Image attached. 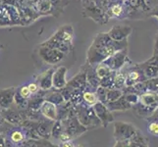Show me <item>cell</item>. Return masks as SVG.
Wrapping results in <instances>:
<instances>
[{
  "label": "cell",
  "mask_w": 158,
  "mask_h": 147,
  "mask_svg": "<svg viewBox=\"0 0 158 147\" xmlns=\"http://www.w3.org/2000/svg\"><path fill=\"white\" fill-rule=\"evenodd\" d=\"M56 36L58 39L62 42L73 47V40H74V29L71 25H65L60 27L56 31L55 34L53 35Z\"/></svg>",
  "instance_id": "13"
},
{
  "label": "cell",
  "mask_w": 158,
  "mask_h": 147,
  "mask_svg": "<svg viewBox=\"0 0 158 147\" xmlns=\"http://www.w3.org/2000/svg\"><path fill=\"white\" fill-rule=\"evenodd\" d=\"M16 88H3L0 90V107L1 109H6L11 107L14 102V96L16 93Z\"/></svg>",
  "instance_id": "16"
},
{
  "label": "cell",
  "mask_w": 158,
  "mask_h": 147,
  "mask_svg": "<svg viewBox=\"0 0 158 147\" xmlns=\"http://www.w3.org/2000/svg\"><path fill=\"white\" fill-rule=\"evenodd\" d=\"M144 85H145L146 91L156 92L158 90V77L146 79L144 80Z\"/></svg>",
  "instance_id": "32"
},
{
  "label": "cell",
  "mask_w": 158,
  "mask_h": 147,
  "mask_svg": "<svg viewBox=\"0 0 158 147\" xmlns=\"http://www.w3.org/2000/svg\"><path fill=\"white\" fill-rule=\"evenodd\" d=\"M39 54L40 58L45 63L51 64V65H55V64H58L59 62H61L64 59L65 55H66L65 53H63L60 50H57V49L47 47V46H42V45L40 46Z\"/></svg>",
  "instance_id": "7"
},
{
  "label": "cell",
  "mask_w": 158,
  "mask_h": 147,
  "mask_svg": "<svg viewBox=\"0 0 158 147\" xmlns=\"http://www.w3.org/2000/svg\"><path fill=\"white\" fill-rule=\"evenodd\" d=\"M137 128L130 123L114 122V138L116 141L129 139L137 132Z\"/></svg>",
  "instance_id": "8"
},
{
  "label": "cell",
  "mask_w": 158,
  "mask_h": 147,
  "mask_svg": "<svg viewBox=\"0 0 158 147\" xmlns=\"http://www.w3.org/2000/svg\"><path fill=\"white\" fill-rule=\"evenodd\" d=\"M148 130L151 134L158 137V121L157 120H151V122L148 124Z\"/></svg>",
  "instance_id": "37"
},
{
  "label": "cell",
  "mask_w": 158,
  "mask_h": 147,
  "mask_svg": "<svg viewBox=\"0 0 158 147\" xmlns=\"http://www.w3.org/2000/svg\"><path fill=\"white\" fill-rule=\"evenodd\" d=\"M128 48L122 49L112 54L111 56L106 58L104 61H102L104 64L110 68L112 71H118L122 69L128 61Z\"/></svg>",
  "instance_id": "6"
},
{
  "label": "cell",
  "mask_w": 158,
  "mask_h": 147,
  "mask_svg": "<svg viewBox=\"0 0 158 147\" xmlns=\"http://www.w3.org/2000/svg\"><path fill=\"white\" fill-rule=\"evenodd\" d=\"M76 116L79 122L88 129L101 127V123L95 115L92 106H88L85 104L76 105Z\"/></svg>",
  "instance_id": "2"
},
{
  "label": "cell",
  "mask_w": 158,
  "mask_h": 147,
  "mask_svg": "<svg viewBox=\"0 0 158 147\" xmlns=\"http://www.w3.org/2000/svg\"><path fill=\"white\" fill-rule=\"evenodd\" d=\"M47 92H45L44 94V100H47L53 104H55L56 106H59L63 104L65 102V99L62 95V93L60 92V90H57V89H54V90H50L48 89L46 90Z\"/></svg>",
  "instance_id": "25"
},
{
  "label": "cell",
  "mask_w": 158,
  "mask_h": 147,
  "mask_svg": "<svg viewBox=\"0 0 158 147\" xmlns=\"http://www.w3.org/2000/svg\"><path fill=\"white\" fill-rule=\"evenodd\" d=\"M66 75H67V68L65 66H60L57 69H55L52 76V88L54 89L60 90L67 84L66 80Z\"/></svg>",
  "instance_id": "11"
},
{
  "label": "cell",
  "mask_w": 158,
  "mask_h": 147,
  "mask_svg": "<svg viewBox=\"0 0 158 147\" xmlns=\"http://www.w3.org/2000/svg\"><path fill=\"white\" fill-rule=\"evenodd\" d=\"M83 102L84 104L88 105V106H94L95 103L98 101L95 94V90L91 88L90 85H89V84H86L85 88L83 90Z\"/></svg>",
  "instance_id": "23"
},
{
  "label": "cell",
  "mask_w": 158,
  "mask_h": 147,
  "mask_svg": "<svg viewBox=\"0 0 158 147\" xmlns=\"http://www.w3.org/2000/svg\"><path fill=\"white\" fill-rule=\"evenodd\" d=\"M119 1H121V2H125V3H126V2L128 1V0H119Z\"/></svg>",
  "instance_id": "42"
},
{
  "label": "cell",
  "mask_w": 158,
  "mask_h": 147,
  "mask_svg": "<svg viewBox=\"0 0 158 147\" xmlns=\"http://www.w3.org/2000/svg\"><path fill=\"white\" fill-rule=\"evenodd\" d=\"M40 112L47 120H51V121H56L57 120V106L49 101L44 100L41 103Z\"/></svg>",
  "instance_id": "17"
},
{
  "label": "cell",
  "mask_w": 158,
  "mask_h": 147,
  "mask_svg": "<svg viewBox=\"0 0 158 147\" xmlns=\"http://www.w3.org/2000/svg\"><path fill=\"white\" fill-rule=\"evenodd\" d=\"M156 94H157V95H158V90H157V91H156Z\"/></svg>",
  "instance_id": "43"
},
{
  "label": "cell",
  "mask_w": 158,
  "mask_h": 147,
  "mask_svg": "<svg viewBox=\"0 0 158 147\" xmlns=\"http://www.w3.org/2000/svg\"><path fill=\"white\" fill-rule=\"evenodd\" d=\"M155 53H158V35H157V39H156V45H155Z\"/></svg>",
  "instance_id": "41"
},
{
  "label": "cell",
  "mask_w": 158,
  "mask_h": 147,
  "mask_svg": "<svg viewBox=\"0 0 158 147\" xmlns=\"http://www.w3.org/2000/svg\"><path fill=\"white\" fill-rule=\"evenodd\" d=\"M133 29L130 26L126 25H116L110 29L107 34L113 40L122 41L128 39V36L132 34Z\"/></svg>",
  "instance_id": "10"
},
{
  "label": "cell",
  "mask_w": 158,
  "mask_h": 147,
  "mask_svg": "<svg viewBox=\"0 0 158 147\" xmlns=\"http://www.w3.org/2000/svg\"><path fill=\"white\" fill-rule=\"evenodd\" d=\"M128 48L127 39L122 41L113 40L107 32H100L92 40L86 51V62L91 66H95L115 52Z\"/></svg>",
  "instance_id": "1"
},
{
  "label": "cell",
  "mask_w": 158,
  "mask_h": 147,
  "mask_svg": "<svg viewBox=\"0 0 158 147\" xmlns=\"http://www.w3.org/2000/svg\"><path fill=\"white\" fill-rule=\"evenodd\" d=\"M149 15H150V16H155V17H157V18H158V8L154 9V10H153V12L150 13Z\"/></svg>",
  "instance_id": "40"
},
{
  "label": "cell",
  "mask_w": 158,
  "mask_h": 147,
  "mask_svg": "<svg viewBox=\"0 0 158 147\" xmlns=\"http://www.w3.org/2000/svg\"><path fill=\"white\" fill-rule=\"evenodd\" d=\"M148 145H149V140L146 138L139 129H137V132L129 138V146H135V147L143 146H143H148Z\"/></svg>",
  "instance_id": "24"
},
{
  "label": "cell",
  "mask_w": 158,
  "mask_h": 147,
  "mask_svg": "<svg viewBox=\"0 0 158 147\" xmlns=\"http://www.w3.org/2000/svg\"><path fill=\"white\" fill-rule=\"evenodd\" d=\"M86 84H88L86 83V73H85V70L84 69V67H81V72L76 75L71 80L67 81L65 88H67L71 91H73L76 89H80V88H85Z\"/></svg>",
  "instance_id": "14"
},
{
  "label": "cell",
  "mask_w": 158,
  "mask_h": 147,
  "mask_svg": "<svg viewBox=\"0 0 158 147\" xmlns=\"http://www.w3.org/2000/svg\"><path fill=\"white\" fill-rule=\"evenodd\" d=\"M50 7H51L50 0H40L39 1L40 11H48L50 10Z\"/></svg>",
  "instance_id": "38"
},
{
  "label": "cell",
  "mask_w": 158,
  "mask_h": 147,
  "mask_svg": "<svg viewBox=\"0 0 158 147\" xmlns=\"http://www.w3.org/2000/svg\"><path fill=\"white\" fill-rule=\"evenodd\" d=\"M14 101L17 104V106L22 109V110H25V109H28V104H29V99H26V98L22 97L19 92L16 90V93L14 96Z\"/></svg>",
  "instance_id": "33"
},
{
  "label": "cell",
  "mask_w": 158,
  "mask_h": 147,
  "mask_svg": "<svg viewBox=\"0 0 158 147\" xmlns=\"http://www.w3.org/2000/svg\"><path fill=\"white\" fill-rule=\"evenodd\" d=\"M114 75H115V71H112V72L100 79L99 81V85L102 88H114Z\"/></svg>",
  "instance_id": "28"
},
{
  "label": "cell",
  "mask_w": 158,
  "mask_h": 147,
  "mask_svg": "<svg viewBox=\"0 0 158 147\" xmlns=\"http://www.w3.org/2000/svg\"><path fill=\"white\" fill-rule=\"evenodd\" d=\"M94 67V71H95V73L96 75L98 76V78L101 79L103 77H105V76L109 75L111 72H112V70L109 68L106 64H104L103 62H100L98 64H96Z\"/></svg>",
  "instance_id": "29"
},
{
  "label": "cell",
  "mask_w": 158,
  "mask_h": 147,
  "mask_svg": "<svg viewBox=\"0 0 158 147\" xmlns=\"http://www.w3.org/2000/svg\"><path fill=\"white\" fill-rule=\"evenodd\" d=\"M21 16L14 5L8 3L0 4V26L21 25Z\"/></svg>",
  "instance_id": "3"
},
{
  "label": "cell",
  "mask_w": 158,
  "mask_h": 147,
  "mask_svg": "<svg viewBox=\"0 0 158 147\" xmlns=\"http://www.w3.org/2000/svg\"><path fill=\"white\" fill-rule=\"evenodd\" d=\"M86 3H84V12H86L84 14L85 16L90 17L94 21L98 22L100 24H104L109 19L106 12L102 8L98 7L96 4H94L90 0H85Z\"/></svg>",
  "instance_id": "5"
},
{
  "label": "cell",
  "mask_w": 158,
  "mask_h": 147,
  "mask_svg": "<svg viewBox=\"0 0 158 147\" xmlns=\"http://www.w3.org/2000/svg\"><path fill=\"white\" fill-rule=\"evenodd\" d=\"M0 118H1V115H0Z\"/></svg>",
  "instance_id": "44"
},
{
  "label": "cell",
  "mask_w": 158,
  "mask_h": 147,
  "mask_svg": "<svg viewBox=\"0 0 158 147\" xmlns=\"http://www.w3.org/2000/svg\"><path fill=\"white\" fill-rule=\"evenodd\" d=\"M125 86H126V73L124 72L123 69L115 71V75H114V88L123 89Z\"/></svg>",
  "instance_id": "26"
},
{
  "label": "cell",
  "mask_w": 158,
  "mask_h": 147,
  "mask_svg": "<svg viewBox=\"0 0 158 147\" xmlns=\"http://www.w3.org/2000/svg\"><path fill=\"white\" fill-rule=\"evenodd\" d=\"M145 80V76L139 65L133 67L132 69L128 70L126 72V86L134 85L135 84L144 81Z\"/></svg>",
  "instance_id": "12"
},
{
  "label": "cell",
  "mask_w": 158,
  "mask_h": 147,
  "mask_svg": "<svg viewBox=\"0 0 158 147\" xmlns=\"http://www.w3.org/2000/svg\"><path fill=\"white\" fill-rule=\"evenodd\" d=\"M29 88H30V91L31 92V94H35L36 92H39L40 90V85L37 83H31L28 84Z\"/></svg>",
  "instance_id": "39"
},
{
  "label": "cell",
  "mask_w": 158,
  "mask_h": 147,
  "mask_svg": "<svg viewBox=\"0 0 158 147\" xmlns=\"http://www.w3.org/2000/svg\"><path fill=\"white\" fill-rule=\"evenodd\" d=\"M62 132H63V127H62L61 120H56V121H54L52 129H51L50 137H53L55 140H58V138H59L60 135H61Z\"/></svg>",
  "instance_id": "31"
},
{
  "label": "cell",
  "mask_w": 158,
  "mask_h": 147,
  "mask_svg": "<svg viewBox=\"0 0 158 147\" xmlns=\"http://www.w3.org/2000/svg\"><path fill=\"white\" fill-rule=\"evenodd\" d=\"M17 91L22 97L26 98V99H30V97L31 96V92L30 91L28 85H21L19 88H17Z\"/></svg>",
  "instance_id": "36"
},
{
  "label": "cell",
  "mask_w": 158,
  "mask_h": 147,
  "mask_svg": "<svg viewBox=\"0 0 158 147\" xmlns=\"http://www.w3.org/2000/svg\"><path fill=\"white\" fill-rule=\"evenodd\" d=\"M106 92H107V88H102L100 85L97 86L95 89V94L97 99L102 103H105V104H106Z\"/></svg>",
  "instance_id": "34"
},
{
  "label": "cell",
  "mask_w": 158,
  "mask_h": 147,
  "mask_svg": "<svg viewBox=\"0 0 158 147\" xmlns=\"http://www.w3.org/2000/svg\"><path fill=\"white\" fill-rule=\"evenodd\" d=\"M139 66L141 68L145 76L146 79H151L158 77V67L154 66V65H149V64H139Z\"/></svg>",
  "instance_id": "27"
},
{
  "label": "cell",
  "mask_w": 158,
  "mask_h": 147,
  "mask_svg": "<svg viewBox=\"0 0 158 147\" xmlns=\"http://www.w3.org/2000/svg\"><path fill=\"white\" fill-rule=\"evenodd\" d=\"M61 122H62L63 130L65 133H67L73 139L77 137H80L81 134H83L84 133H85L86 130H88V129L84 127L83 125L79 122L77 116L63 119L61 120Z\"/></svg>",
  "instance_id": "4"
},
{
  "label": "cell",
  "mask_w": 158,
  "mask_h": 147,
  "mask_svg": "<svg viewBox=\"0 0 158 147\" xmlns=\"http://www.w3.org/2000/svg\"><path fill=\"white\" fill-rule=\"evenodd\" d=\"M0 115L2 116L5 121L13 125H20L24 121V117L22 115V112L14 111L10 107L6 109H2V112L0 113Z\"/></svg>",
  "instance_id": "18"
},
{
  "label": "cell",
  "mask_w": 158,
  "mask_h": 147,
  "mask_svg": "<svg viewBox=\"0 0 158 147\" xmlns=\"http://www.w3.org/2000/svg\"><path fill=\"white\" fill-rule=\"evenodd\" d=\"M40 45L42 46H47V47H51V48H54V49H57V50H60L62 51L63 53L67 54L71 51V49H72V46H70L66 43L62 42L60 39H58L56 36H50L49 39L47 40H45L43 43H41Z\"/></svg>",
  "instance_id": "19"
},
{
  "label": "cell",
  "mask_w": 158,
  "mask_h": 147,
  "mask_svg": "<svg viewBox=\"0 0 158 147\" xmlns=\"http://www.w3.org/2000/svg\"><path fill=\"white\" fill-rule=\"evenodd\" d=\"M124 94L122 89L120 88H108L106 92V103L115 101Z\"/></svg>",
  "instance_id": "30"
},
{
  "label": "cell",
  "mask_w": 158,
  "mask_h": 147,
  "mask_svg": "<svg viewBox=\"0 0 158 147\" xmlns=\"http://www.w3.org/2000/svg\"><path fill=\"white\" fill-rule=\"evenodd\" d=\"M139 102L145 106L158 107V95L156 94V92L145 91L143 93L139 94Z\"/></svg>",
  "instance_id": "22"
},
{
  "label": "cell",
  "mask_w": 158,
  "mask_h": 147,
  "mask_svg": "<svg viewBox=\"0 0 158 147\" xmlns=\"http://www.w3.org/2000/svg\"><path fill=\"white\" fill-rule=\"evenodd\" d=\"M124 96L126 98V100L130 103L131 105H135L139 103V95L137 94V93H133V92H127L126 93H124Z\"/></svg>",
  "instance_id": "35"
},
{
  "label": "cell",
  "mask_w": 158,
  "mask_h": 147,
  "mask_svg": "<svg viewBox=\"0 0 158 147\" xmlns=\"http://www.w3.org/2000/svg\"><path fill=\"white\" fill-rule=\"evenodd\" d=\"M92 108H94L95 115L97 116V118L99 119L102 127L106 128L109 124L114 121V118L111 114V111L108 109V107L106 106L105 103L97 101L95 104L92 106Z\"/></svg>",
  "instance_id": "9"
},
{
  "label": "cell",
  "mask_w": 158,
  "mask_h": 147,
  "mask_svg": "<svg viewBox=\"0 0 158 147\" xmlns=\"http://www.w3.org/2000/svg\"><path fill=\"white\" fill-rule=\"evenodd\" d=\"M105 12L108 16V18L123 19L126 16V8H125V4L123 2L117 0V1L109 5Z\"/></svg>",
  "instance_id": "15"
},
{
  "label": "cell",
  "mask_w": 158,
  "mask_h": 147,
  "mask_svg": "<svg viewBox=\"0 0 158 147\" xmlns=\"http://www.w3.org/2000/svg\"><path fill=\"white\" fill-rule=\"evenodd\" d=\"M55 69L50 68L43 72L39 78H37L36 83L39 84L40 88L41 90H48L52 88V76Z\"/></svg>",
  "instance_id": "20"
},
{
  "label": "cell",
  "mask_w": 158,
  "mask_h": 147,
  "mask_svg": "<svg viewBox=\"0 0 158 147\" xmlns=\"http://www.w3.org/2000/svg\"><path fill=\"white\" fill-rule=\"evenodd\" d=\"M106 106L108 107V109L111 112H113V111H126V110H129V109L132 108V105H131L130 103L126 100L124 94L115 101L107 102Z\"/></svg>",
  "instance_id": "21"
}]
</instances>
